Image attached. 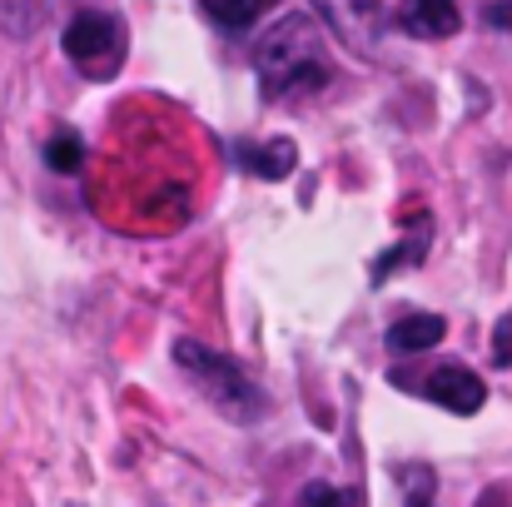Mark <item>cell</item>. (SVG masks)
<instances>
[{
    "instance_id": "6da1fadb",
    "label": "cell",
    "mask_w": 512,
    "mask_h": 507,
    "mask_svg": "<svg viewBox=\"0 0 512 507\" xmlns=\"http://www.w3.org/2000/svg\"><path fill=\"white\" fill-rule=\"evenodd\" d=\"M254 70L264 95H299L329 85V55H324V30L309 15H284L274 30L259 35L254 45Z\"/></svg>"
},
{
    "instance_id": "7a4b0ae2",
    "label": "cell",
    "mask_w": 512,
    "mask_h": 507,
    "mask_svg": "<svg viewBox=\"0 0 512 507\" xmlns=\"http://www.w3.org/2000/svg\"><path fill=\"white\" fill-rule=\"evenodd\" d=\"M174 363L199 383V393H204L224 418H234V423H259V418L269 413L264 393L254 388V378H249L234 358H224V353H214V348H204V343H194V338H179V343H174Z\"/></svg>"
},
{
    "instance_id": "3957f363",
    "label": "cell",
    "mask_w": 512,
    "mask_h": 507,
    "mask_svg": "<svg viewBox=\"0 0 512 507\" xmlns=\"http://www.w3.org/2000/svg\"><path fill=\"white\" fill-rule=\"evenodd\" d=\"M65 55H70L85 75L110 80V75L120 70V60H125V30H120V20L105 15V10H80V15L65 25Z\"/></svg>"
},
{
    "instance_id": "277c9868",
    "label": "cell",
    "mask_w": 512,
    "mask_h": 507,
    "mask_svg": "<svg viewBox=\"0 0 512 507\" xmlns=\"http://www.w3.org/2000/svg\"><path fill=\"white\" fill-rule=\"evenodd\" d=\"M314 10L324 15V25L339 35L353 55H373L378 35H383V0H314Z\"/></svg>"
},
{
    "instance_id": "5b68a950",
    "label": "cell",
    "mask_w": 512,
    "mask_h": 507,
    "mask_svg": "<svg viewBox=\"0 0 512 507\" xmlns=\"http://www.w3.org/2000/svg\"><path fill=\"white\" fill-rule=\"evenodd\" d=\"M423 393H428L438 408L458 413V418H473V413L488 403V388H483V378H478L473 368H458V363H448V368H433V373L423 378Z\"/></svg>"
},
{
    "instance_id": "8992f818",
    "label": "cell",
    "mask_w": 512,
    "mask_h": 507,
    "mask_svg": "<svg viewBox=\"0 0 512 507\" xmlns=\"http://www.w3.org/2000/svg\"><path fill=\"white\" fill-rule=\"evenodd\" d=\"M428 244H433V219L418 214V219H413V234H403L393 249H383V254L373 259V284H388L398 269H418V264L428 259Z\"/></svg>"
},
{
    "instance_id": "52a82bcc",
    "label": "cell",
    "mask_w": 512,
    "mask_h": 507,
    "mask_svg": "<svg viewBox=\"0 0 512 507\" xmlns=\"http://www.w3.org/2000/svg\"><path fill=\"white\" fill-rule=\"evenodd\" d=\"M398 25H403L408 35L443 40V35H453V30L463 25V15H458V5H453V0H403Z\"/></svg>"
},
{
    "instance_id": "ba28073f",
    "label": "cell",
    "mask_w": 512,
    "mask_h": 507,
    "mask_svg": "<svg viewBox=\"0 0 512 507\" xmlns=\"http://www.w3.org/2000/svg\"><path fill=\"white\" fill-rule=\"evenodd\" d=\"M443 334H448V319H443V314H408V319H398V324L388 329V348H393L398 358H413V353L438 348Z\"/></svg>"
},
{
    "instance_id": "9c48e42d",
    "label": "cell",
    "mask_w": 512,
    "mask_h": 507,
    "mask_svg": "<svg viewBox=\"0 0 512 507\" xmlns=\"http://www.w3.org/2000/svg\"><path fill=\"white\" fill-rule=\"evenodd\" d=\"M294 145L289 140H269V145H259V150H244L239 155V165L249 169V174H259V179H284L289 169H294Z\"/></svg>"
},
{
    "instance_id": "30bf717a",
    "label": "cell",
    "mask_w": 512,
    "mask_h": 507,
    "mask_svg": "<svg viewBox=\"0 0 512 507\" xmlns=\"http://www.w3.org/2000/svg\"><path fill=\"white\" fill-rule=\"evenodd\" d=\"M199 5H204V10H209L219 25H229V30H244V25H254V20H259V15H264L274 0H199Z\"/></svg>"
},
{
    "instance_id": "8fae6325",
    "label": "cell",
    "mask_w": 512,
    "mask_h": 507,
    "mask_svg": "<svg viewBox=\"0 0 512 507\" xmlns=\"http://www.w3.org/2000/svg\"><path fill=\"white\" fill-rule=\"evenodd\" d=\"M45 165L55 169V174H75V169L85 165V140H80L75 130H60V135L45 145Z\"/></svg>"
},
{
    "instance_id": "7c38bea8",
    "label": "cell",
    "mask_w": 512,
    "mask_h": 507,
    "mask_svg": "<svg viewBox=\"0 0 512 507\" xmlns=\"http://www.w3.org/2000/svg\"><path fill=\"white\" fill-rule=\"evenodd\" d=\"M299 507H348V493L329 488V483H309L304 498H299Z\"/></svg>"
},
{
    "instance_id": "4fadbf2b",
    "label": "cell",
    "mask_w": 512,
    "mask_h": 507,
    "mask_svg": "<svg viewBox=\"0 0 512 507\" xmlns=\"http://www.w3.org/2000/svg\"><path fill=\"white\" fill-rule=\"evenodd\" d=\"M493 363H498V368H512V309L498 319V329H493Z\"/></svg>"
},
{
    "instance_id": "5bb4252c",
    "label": "cell",
    "mask_w": 512,
    "mask_h": 507,
    "mask_svg": "<svg viewBox=\"0 0 512 507\" xmlns=\"http://www.w3.org/2000/svg\"><path fill=\"white\" fill-rule=\"evenodd\" d=\"M408 488H413V493H408V507H433V473H428V468H413V473H408Z\"/></svg>"
},
{
    "instance_id": "9a60e30c",
    "label": "cell",
    "mask_w": 512,
    "mask_h": 507,
    "mask_svg": "<svg viewBox=\"0 0 512 507\" xmlns=\"http://www.w3.org/2000/svg\"><path fill=\"white\" fill-rule=\"evenodd\" d=\"M488 25H512V0H503V5H488Z\"/></svg>"
}]
</instances>
